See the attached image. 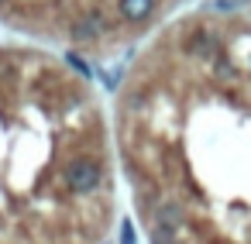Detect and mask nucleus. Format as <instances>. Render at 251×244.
Wrapping results in <instances>:
<instances>
[{
    "label": "nucleus",
    "instance_id": "39448f33",
    "mask_svg": "<svg viewBox=\"0 0 251 244\" xmlns=\"http://www.w3.org/2000/svg\"><path fill=\"white\" fill-rule=\"evenodd\" d=\"M189 49H193L196 55H203V59H213V55H217V42H213L210 35H203V31L193 38V45H189Z\"/></svg>",
    "mask_w": 251,
    "mask_h": 244
},
{
    "label": "nucleus",
    "instance_id": "f03ea898",
    "mask_svg": "<svg viewBox=\"0 0 251 244\" xmlns=\"http://www.w3.org/2000/svg\"><path fill=\"white\" fill-rule=\"evenodd\" d=\"M179 227H182V210H179L176 203H165V206H158V213H155V230L176 234Z\"/></svg>",
    "mask_w": 251,
    "mask_h": 244
},
{
    "label": "nucleus",
    "instance_id": "423d86ee",
    "mask_svg": "<svg viewBox=\"0 0 251 244\" xmlns=\"http://www.w3.org/2000/svg\"><path fill=\"white\" fill-rule=\"evenodd\" d=\"M66 62H69V66H73V69H76V73H83V76H86V79H90V76H93V69H90V66H86V62H83V59H79V55H76V52H69V55H66Z\"/></svg>",
    "mask_w": 251,
    "mask_h": 244
},
{
    "label": "nucleus",
    "instance_id": "f257e3e1",
    "mask_svg": "<svg viewBox=\"0 0 251 244\" xmlns=\"http://www.w3.org/2000/svg\"><path fill=\"white\" fill-rule=\"evenodd\" d=\"M100 179H103V172H100V162H97V158L79 155V158H73V162L66 165V186H69V193H76V196L97 193V189H100Z\"/></svg>",
    "mask_w": 251,
    "mask_h": 244
},
{
    "label": "nucleus",
    "instance_id": "20e7f679",
    "mask_svg": "<svg viewBox=\"0 0 251 244\" xmlns=\"http://www.w3.org/2000/svg\"><path fill=\"white\" fill-rule=\"evenodd\" d=\"M97 35H103V18H100V14H86V18L73 28V38H76V42H93Z\"/></svg>",
    "mask_w": 251,
    "mask_h": 244
},
{
    "label": "nucleus",
    "instance_id": "1a4fd4ad",
    "mask_svg": "<svg viewBox=\"0 0 251 244\" xmlns=\"http://www.w3.org/2000/svg\"><path fill=\"white\" fill-rule=\"evenodd\" d=\"M248 69H251V55H248Z\"/></svg>",
    "mask_w": 251,
    "mask_h": 244
},
{
    "label": "nucleus",
    "instance_id": "7ed1b4c3",
    "mask_svg": "<svg viewBox=\"0 0 251 244\" xmlns=\"http://www.w3.org/2000/svg\"><path fill=\"white\" fill-rule=\"evenodd\" d=\"M151 11H155V0H121V14H124L127 21H134V24L148 21Z\"/></svg>",
    "mask_w": 251,
    "mask_h": 244
},
{
    "label": "nucleus",
    "instance_id": "6e6552de",
    "mask_svg": "<svg viewBox=\"0 0 251 244\" xmlns=\"http://www.w3.org/2000/svg\"><path fill=\"white\" fill-rule=\"evenodd\" d=\"M217 73H220V76H234V66H230L227 59H220V62H217Z\"/></svg>",
    "mask_w": 251,
    "mask_h": 244
},
{
    "label": "nucleus",
    "instance_id": "0eeeda50",
    "mask_svg": "<svg viewBox=\"0 0 251 244\" xmlns=\"http://www.w3.org/2000/svg\"><path fill=\"white\" fill-rule=\"evenodd\" d=\"M121 244H138V234H134L131 220H121Z\"/></svg>",
    "mask_w": 251,
    "mask_h": 244
}]
</instances>
